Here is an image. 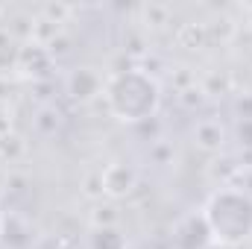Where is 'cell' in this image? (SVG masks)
<instances>
[{"label":"cell","instance_id":"cell-1","mask_svg":"<svg viewBox=\"0 0 252 249\" xmlns=\"http://www.w3.org/2000/svg\"><path fill=\"white\" fill-rule=\"evenodd\" d=\"M202 220L214 241H220L226 247L244 244L252 235V196L244 190H235V187L217 190L208 199Z\"/></svg>","mask_w":252,"mask_h":249},{"label":"cell","instance_id":"cell-2","mask_svg":"<svg viewBox=\"0 0 252 249\" xmlns=\"http://www.w3.org/2000/svg\"><path fill=\"white\" fill-rule=\"evenodd\" d=\"M106 100H109V109L115 118H121L126 124H135V121H147L156 115L161 94H158L156 79H150L141 70H126L109 82Z\"/></svg>","mask_w":252,"mask_h":249},{"label":"cell","instance_id":"cell-3","mask_svg":"<svg viewBox=\"0 0 252 249\" xmlns=\"http://www.w3.org/2000/svg\"><path fill=\"white\" fill-rule=\"evenodd\" d=\"M250 27H252V6H250Z\"/></svg>","mask_w":252,"mask_h":249}]
</instances>
